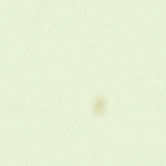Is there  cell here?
<instances>
[{
	"label": "cell",
	"instance_id": "1",
	"mask_svg": "<svg viewBox=\"0 0 166 166\" xmlns=\"http://www.w3.org/2000/svg\"><path fill=\"white\" fill-rule=\"evenodd\" d=\"M95 109L97 110L98 112H100L104 111V109L105 107V103L103 99H101V98L98 99L97 101L95 103Z\"/></svg>",
	"mask_w": 166,
	"mask_h": 166
}]
</instances>
